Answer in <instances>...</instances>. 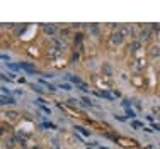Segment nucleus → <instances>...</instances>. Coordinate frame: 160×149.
I'll return each instance as SVG.
<instances>
[{
    "label": "nucleus",
    "instance_id": "1",
    "mask_svg": "<svg viewBox=\"0 0 160 149\" xmlns=\"http://www.w3.org/2000/svg\"><path fill=\"white\" fill-rule=\"evenodd\" d=\"M109 41H111V44H114V46H119V44H123V41H124V34L118 29V30H114V32L111 34Z\"/></svg>",
    "mask_w": 160,
    "mask_h": 149
},
{
    "label": "nucleus",
    "instance_id": "2",
    "mask_svg": "<svg viewBox=\"0 0 160 149\" xmlns=\"http://www.w3.org/2000/svg\"><path fill=\"white\" fill-rule=\"evenodd\" d=\"M145 66H147V61H145L143 58H138V59H135V61H133V64H131L133 71H142Z\"/></svg>",
    "mask_w": 160,
    "mask_h": 149
},
{
    "label": "nucleus",
    "instance_id": "3",
    "mask_svg": "<svg viewBox=\"0 0 160 149\" xmlns=\"http://www.w3.org/2000/svg\"><path fill=\"white\" fill-rule=\"evenodd\" d=\"M43 30H44V34H48V36H53V34L56 32V26L55 24H44Z\"/></svg>",
    "mask_w": 160,
    "mask_h": 149
},
{
    "label": "nucleus",
    "instance_id": "4",
    "mask_svg": "<svg viewBox=\"0 0 160 149\" xmlns=\"http://www.w3.org/2000/svg\"><path fill=\"white\" fill-rule=\"evenodd\" d=\"M138 37H140V41H147L148 37H150V30H148L147 27H143V29L138 32Z\"/></svg>",
    "mask_w": 160,
    "mask_h": 149
},
{
    "label": "nucleus",
    "instance_id": "5",
    "mask_svg": "<svg viewBox=\"0 0 160 149\" xmlns=\"http://www.w3.org/2000/svg\"><path fill=\"white\" fill-rule=\"evenodd\" d=\"M2 105H9V104H16V98L14 97H9V95H3L2 97V102H0Z\"/></svg>",
    "mask_w": 160,
    "mask_h": 149
},
{
    "label": "nucleus",
    "instance_id": "6",
    "mask_svg": "<svg viewBox=\"0 0 160 149\" xmlns=\"http://www.w3.org/2000/svg\"><path fill=\"white\" fill-rule=\"evenodd\" d=\"M26 27H28V24H19V26H16V27H14V34H16V36H21V34L26 30Z\"/></svg>",
    "mask_w": 160,
    "mask_h": 149
},
{
    "label": "nucleus",
    "instance_id": "7",
    "mask_svg": "<svg viewBox=\"0 0 160 149\" xmlns=\"http://www.w3.org/2000/svg\"><path fill=\"white\" fill-rule=\"evenodd\" d=\"M150 56H152V58H158V56H160V48H158V46H152V48H150Z\"/></svg>",
    "mask_w": 160,
    "mask_h": 149
},
{
    "label": "nucleus",
    "instance_id": "8",
    "mask_svg": "<svg viewBox=\"0 0 160 149\" xmlns=\"http://www.w3.org/2000/svg\"><path fill=\"white\" fill-rule=\"evenodd\" d=\"M140 46H142V44H140V41H135V43H131V44H129V51H131V53L140 51Z\"/></svg>",
    "mask_w": 160,
    "mask_h": 149
},
{
    "label": "nucleus",
    "instance_id": "9",
    "mask_svg": "<svg viewBox=\"0 0 160 149\" xmlns=\"http://www.w3.org/2000/svg\"><path fill=\"white\" fill-rule=\"evenodd\" d=\"M3 115H5V119H9V120H16L17 117H19V114H17V112H14V110H12V112H5Z\"/></svg>",
    "mask_w": 160,
    "mask_h": 149
},
{
    "label": "nucleus",
    "instance_id": "10",
    "mask_svg": "<svg viewBox=\"0 0 160 149\" xmlns=\"http://www.w3.org/2000/svg\"><path fill=\"white\" fill-rule=\"evenodd\" d=\"M102 71H104V75L111 76V75H112V68H111V64H108V63H106L104 66H102Z\"/></svg>",
    "mask_w": 160,
    "mask_h": 149
},
{
    "label": "nucleus",
    "instance_id": "11",
    "mask_svg": "<svg viewBox=\"0 0 160 149\" xmlns=\"http://www.w3.org/2000/svg\"><path fill=\"white\" fill-rule=\"evenodd\" d=\"M89 27H90V32H94V36H97V34H99V26L97 24H90Z\"/></svg>",
    "mask_w": 160,
    "mask_h": 149
},
{
    "label": "nucleus",
    "instance_id": "12",
    "mask_svg": "<svg viewBox=\"0 0 160 149\" xmlns=\"http://www.w3.org/2000/svg\"><path fill=\"white\" fill-rule=\"evenodd\" d=\"M75 129H77V131H80V132H82L83 136H90V132L87 131V129H83V127H75Z\"/></svg>",
    "mask_w": 160,
    "mask_h": 149
},
{
    "label": "nucleus",
    "instance_id": "13",
    "mask_svg": "<svg viewBox=\"0 0 160 149\" xmlns=\"http://www.w3.org/2000/svg\"><path fill=\"white\" fill-rule=\"evenodd\" d=\"M60 88H63V90H72V86L68 85V83H63V85H60Z\"/></svg>",
    "mask_w": 160,
    "mask_h": 149
},
{
    "label": "nucleus",
    "instance_id": "14",
    "mask_svg": "<svg viewBox=\"0 0 160 149\" xmlns=\"http://www.w3.org/2000/svg\"><path fill=\"white\" fill-rule=\"evenodd\" d=\"M60 36H62V37H65V39H67V37H68V30H67V29H63L62 32H60Z\"/></svg>",
    "mask_w": 160,
    "mask_h": 149
},
{
    "label": "nucleus",
    "instance_id": "15",
    "mask_svg": "<svg viewBox=\"0 0 160 149\" xmlns=\"http://www.w3.org/2000/svg\"><path fill=\"white\" fill-rule=\"evenodd\" d=\"M75 43H77V44L82 43V34H77V37H75Z\"/></svg>",
    "mask_w": 160,
    "mask_h": 149
},
{
    "label": "nucleus",
    "instance_id": "16",
    "mask_svg": "<svg viewBox=\"0 0 160 149\" xmlns=\"http://www.w3.org/2000/svg\"><path fill=\"white\" fill-rule=\"evenodd\" d=\"M39 81H41V83H44V85H46V81H44V80H39ZM48 88H49V91H55V90H56L55 86H51V85H48Z\"/></svg>",
    "mask_w": 160,
    "mask_h": 149
},
{
    "label": "nucleus",
    "instance_id": "17",
    "mask_svg": "<svg viewBox=\"0 0 160 149\" xmlns=\"http://www.w3.org/2000/svg\"><path fill=\"white\" fill-rule=\"evenodd\" d=\"M7 66L12 68V70H19V68H21V66H17V64H12V63H7Z\"/></svg>",
    "mask_w": 160,
    "mask_h": 149
},
{
    "label": "nucleus",
    "instance_id": "18",
    "mask_svg": "<svg viewBox=\"0 0 160 149\" xmlns=\"http://www.w3.org/2000/svg\"><path fill=\"white\" fill-rule=\"evenodd\" d=\"M2 93H3V95H9V88H5V86H2Z\"/></svg>",
    "mask_w": 160,
    "mask_h": 149
},
{
    "label": "nucleus",
    "instance_id": "19",
    "mask_svg": "<svg viewBox=\"0 0 160 149\" xmlns=\"http://www.w3.org/2000/svg\"><path fill=\"white\" fill-rule=\"evenodd\" d=\"M78 56H80L78 53H73V56H72V59H73V61H77V59H78Z\"/></svg>",
    "mask_w": 160,
    "mask_h": 149
},
{
    "label": "nucleus",
    "instance_id": "20",
    "mask_svg": "<svg viewBox=\"0 0 160 149\" xmlns=\"http://www.w3.org/2000/svg\"><path fill=\"white\" fill-rule=\"evenodd\" d=\"M2 59H3V61H9L10 58H9V56H7V54H2Z\"/></svg>",
    "mask_w": 160,
    "mask_h": 149
},
{
    "label": "nucleus",
    "instance_id": "21",
    "mask_svg": "<svg viewBox=\"0 0 160 149\" xmlns=\"http://www.w3.org/2000/svg\"><path fill=\"white\" fill-rule=\"evenodd\" d=\"M32 149H39V147H32Z\"/></svg>",
    "mask_w": 160,
    "mask_h": 149
}]
</instances>
